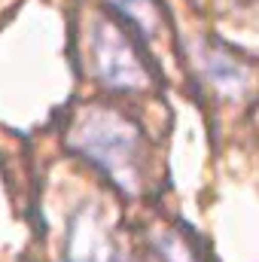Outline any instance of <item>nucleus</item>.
<instances>
[{"mask_svg": "<svg viewBox=\"0 0 259 262\" xmlns=\"http://www.w3.org/2000/svg\"><path fill=\"white\" fill-rule=\"evenodd\" d=\"M73 146L92 159L101 171H107L116 186L134 192L140 186L137 171V128L128 119L110 110H89L73 131Z\"/></svg>", "mask_w": 259, "mask_h": 262, "instance_id": "nucleus-1", "label": "nucleus"}, {"mask_svg": "<svg viewBox=\"0 0 259 262\" xmlns=\"http://www.w3.org/2000/svg\"><path fill=\"white\" fill-rule=\"evenodd\" d=\"M92 49H95V64L101 79L110 89L128 92V89H140L146 82L143 64L137 61V55L131 52L128 40L107 21L95 25V37H92Z\"/></svg>", "mask_w": 259, "mask_h": 262, "instance_id": "nucleus-2", "label": "nucleus"}, {"mask_svg": "<svg viewBox=\"0 0 259 262\" xmlns=\"http://www.w3.org/2000/svg\"><path fill=\"white\" fill-rule=\"evenodd\" d=\"M64 256L67 262H125L122 247L92 210H79L73 216L67 229Z\"/></svg>", "mask_w": 259, "mask_h": 262, "instance_id": "nucleus-3", "label": "nucleus"}, {"mask_svg": "<svg viewBox=\"0 0 259 262\" xmlns=\"http://www.w3.org/2000/svg\"><path fill=\"white\" fill-rule=\"evenodd\" d=\"M204 64H207V73H210V79L223 89V92H229V95H238L244 85H247V73H244V67L235 64L232 58H226V55H207L204 58Z\"/></svg>", "mask_w": 259, "mask_h": 262, "instance_id": "nucleus-4", "label": "nucleus"}, {"mask_svg": "<svg viewBox=\"0 0 259 262\" xmlns=\"http://www.w3.org/2000/svg\"><path fill=\"white\" fill-rule=\"evenodd\" d=\"M134 28L143 31V37H153L159 28V9L153 0H110Z\"/></svg>", "mask_w": 259, "mask_h": 262, "instance_id": "nucleus-5", "label": "nucleus"}, {"mask_svg": "<svg viewBox=\"0 0 259 262\" xmlns=\"http://www.w3.org/2000/svg\"><path fill=\"white\" fill-rule=\"evenodd\" d=\"M159 247L165 250V259L168 262H192L189 250H183V244L177 238H159Z\"/></svg>", "mask_w": 259, "mask_h": 262, "instance_id": "nucleus-6", "label": "nucleus"}]
</instances>
